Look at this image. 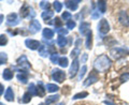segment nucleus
<instances>
[{
    "instance_id": "8fccbe9b",
    "label": "nucleus",
    "mask_w": 129,
    "mask_h": 105,
    "mask_svg": "<svg viewBox=\"0 0 129 105\" xmlns=\"http://www.w3.org/2000/svg\"><path fill=\"white\" fill-rule=\"evenodd\" d=\"M56 105H64V102H60V103H58V104H56Z\"/></svg>"
},
{
    "instance_id": "a878e982",
    "label": "nucleus",
    "mask_w": 129,
    "mask_h": 105,
    "mask_svg": "<svg viewBox=\"0 0 129 105\" xmlns=\"http://www.w3.org/2000/svg\"><path fill=\"white\" fill-rule=\"evenodd\" d=\"M38 51H39V55L41 56V57H47V52H48V51H47V49H46L45 45H40Z\"/></svg>"
},
{
    "instance_id": "f704fd0d",
    "label": "nucleus",
    "mask_w": 129,
    "mask_h": 105,
    "mask_svg": "<svg viewBox=\"0 0 129 105\" xmlns=\"http://www.w3.org/2000/svg\"><path fill=\"white\" fill-rule=\"evenodd\" d=\"M54 25L56 26V29H59V28H61V26H62V21L60 19L59 17H56L55 19H54Z\"/></svg>"
},
{
    "instance_id": "4468645a",
    "label": "nucleus",
    "mask_w": 129,
    "mask_h": 105,
    "mask_svg": "<svg viewBox=\"0 0 129 105\" xmlns=\"http://www.w3.org/2000/svg\"><path fill=\"white\" fill-rule=\"evenodd\" d=\"M79 2H81L80 0H78V1H71V0H67V1H64V6H66L67 8H69L71 11H75V10H78V3Z\"/></svg>"
},
{
    "instance_id": "0eeeda50",
    "label": "nucleus",
    "mask_w": 129,
    "mask_h": 105,
    "mask_svg": "<svg viewBox=\"0 0 129 105\" xmlns=\"http://www.w3.org/2000/svg\"><path fill=\"white\" fill-rule=\"evenodd\" d=\"M17 66L21 67L23 70H25V71L30 69V63H29V61H28V59H27V57L25 55L21 56V57L17 59Z\"/></svg>"
},
{
    "instance_id": "37998d69",
    "label": "nucleus",
    "mask_w": 129,
    "mask_h": 105,
    "mask_svg": "<svg viewBox=\"0 0 129 105\" xmlns=\"http://www.w3.org/2000/svg\"><path fill=\"white\" fill-rule=\"evenodd\" d=\"M91 17L94 18V19H96V18H99V12H97V11H94L91 13Z\"/></svg>"
},
{
    "instance_id": "1a4fd4ad",
    "label": "nucleus",
    "mask_w": 129,
    "mask_h": 105,
    "mask_svg": "<svg viewBox=\"0 0 129 105\" xmlns=\"http://www.w3.org/2000/svg\"><path fill=\"white\" fill-rule=\"evenodd\" d=\"M25 45L29 48V49L31 50H35V49H39L40 47V42L37 41V40H32V39H26L25 41Z\"/></svg>"
},
{
    "instance_id": "a18cd8bd",
    "label": "nucleus",
    "mask_w": 129,
    "mask_h": 105,
    "mask_svg": "<svg viewBox=\"0 0 129 105\" xmlns=\"http://www.w3.org/2000/svg\"><path fill=\"white\" fill-rule=\"evenodd\" d=\"M81 43H82V40H81V39L76 40V41H75V46H76V48H79V45H80Z\"/></svg>"
},
{
    "instance_id": "58836bf2",
    "label": "nucleus",
    "mask_w": 129,
    "mask_h": 105,
    "mask_svg": "<svg viewBox=\"0 0 129 105\" xmlns=\"http://www.w3.org/2000/svg\"><path fill=\"white\" fill-rule=\"evenodd\" d=\"M86 71H87V67L86 66H83V68H82V70H81V72H80V74H79V79L81 80L83 77H84V75H85V73H86Z\"/></svg>"
},
{
    "instance_id": "4c0bfd02",
    "label": "nucleus",
    "mask_w": 129,
    "mask_h": 105,
    "mask_svg": "<svg viewBox=\"0 0 129 105\" xmlns=\"http://www.w3.org/2000/svg\"><path fill=\"white\" fill-rule=\"evenodd\" d=\"M61 18L63 19V21L69 22L70 18H71V13H69V12H63L62 15H61Z\"/></svg>"
},
{
    "instance_id": "a19ab883",
    "label": "nucleus",
    "mask_w": 129,
    "mask_h": 105,
    "mask_svg": "<svg viewBox=\"0 0 129 105\" xmlns=\"http://www.w3.org/2000/svg\"><path fill=\"white\" fill-rule=\"evenodd\" d=\"M119 80L122 83H125V82H127V80H129V73H124L120 75V77H119Z\"/></svg>"
},
{
    "instance_id": "aec40b11",
    "label": "nucleus",
    "mask_w": 129,
    "mask_h": 105,
    "mask_svg": "<svg viewBox=\"0 0 129 105\" xmlns=\"http://www.w3.org/2000/svg\"><path fill=\"white\" fill-rule=\"evenodd\" d=\"M97 6H98V10L100 13H106V11H107V2L106 1H98L97 2Z\"/></svg>"
},
{
    "instance_id": "2eb2a0df",
    "label": "nucleus",
    "mask_w": 129,
    "mask_h": 105,
    "mask_svg": "<svg viewBox=\"0 0 129 105\" xmlns=\"http://www.w3.org/2000/svg\"><path fill=\"white\" fill-rule=\"evenodd\" d=\"M5 99L7 101H9V102H13V101H14V93H13V90H12L11 87H9L6 90V92H5Z\"/></svg>"
},
{
    "instance_id": "20e7f679",
    "label": "nucleus",
    "mask_w": 129,
    "mask_h": 105,
    "mask_svg": "<svg viewBox=\"0 0 129 105\" xmlns=\"http://www.w3.org/2000/svg\"><path fill=\"white\" fill-rule=\"evenodd\" d=\"M52 77H53L55 82L60 84V83H63V80L66 79V73L60 70V69H54L52 71Z\"/></svg>"
},
{
    "instance_id": "dca6fc26",
    "label": "nucleus",
    "mask_w": 129,
    "mask_h": 105,
    "mask_svg": "<svg viewBox=\"0 0 129 105\" xmlns=\"http://www.w3.org/2000/svg\"><path fill=\"white\" fill-rule=\"evenodd\" d=\"M42 34H43V38L44 40H51L52 38L54 37V31L50 29V28H45V29H43V32H42Z\"/></svg>"
},
{
    "instance_id": "b1692460",
    "label": "nucleus",
    "mask_w": 129,
    "mask_h": 105,
    "mask_svg": "<svg viewBox=\"0 0 129 105\" xmlns=\"http://www.w3.org/2000/svg\"><path fill=\"white\" fill-rule=\"evenodd\" d=\"M31 94H30V92H25L24 93V95H23V98H22V100H21V102L22 103H25V104H27V103H29L30 102V100H31Z\"/></svg>"
},
{
    "instance_id": "c9c22d12",
    "label": "nucleus",
    "mask_w": 129,
    "mask_h": 105,
    "mask_svg": "<svg viewBox=\"0 0 129 105\" xmlns=\"http://www.w3.org/2000/svg\"><path fill=\"white\" fill-rule=\"evenodd\" d=\"M54 8H55L56 12H60L61 9H62V3L59 2V1H55L54 2Z\"/></svg>"
},
{
    "instance_id": "72a5a7b5",
    "label": "nucleus",
    "mask_w": 129,
    "mask_h": 105,
    "mask_svg": "<svg viewBox=\"0 0 129 105\" xmlns=\"http://www.w3.org/2000/svg\"><path fill=\"white\" fill-rule=\"evenodd\" d=\"M50 59H51V61L53 62V63H58V61H59V56H58L57 52H55V54H52L51 55Z\"/></svg>"
},
{
    "instance_id": "09e8293b",
    "label": "nucleus",
    "mask_w": 129,
    "mask_h": 105,
    "mask_svg": "<svg viewBox=\"0 0 129 105\" xmlns=\"http://www.w3.org/2000/svg\"><path fill=\"white\" fill-rule=\"evenodd\" d=\"M103 103H104V104H107V105H115L114 103H112V102H109V101H104Z\"/></svg>"
},
{
    "instance_id": "c85d7f7f",
    "label": "nucleus",
    "mask_w": 129,
    "mask_h": 105,
    "mask_svg": "<svg viewBox=\"0 0 129 105\" xmlns=\"http://www.w3.org/2000/svg\"><path fill=\"white\" fill-rule=\"evenodd\" d=\"M88 95V92L86 91H83V92H80V93H76L75 95H73V100H79V99H83V98H86Z\"/></svg>"
},
{
    "instance_id": "2f4dec72",
    "label": "nucleus",
    "mask_w": 129,
    "mask_h": 105,
    "mask_svg": "<svg viewBox=\"0 0 129 105\" xmlns=\"http://www.w3.org/2000/svg\"><path fill=\"white\" fill-rule=\"evenodd\" d=\"M8 61V55L6 52H0V66Z\"/></svg>"
},
{
    "instance_id": "f257e3e1",
    "label": "nucleus",
    "mask_w": 129,
    "mask_h": 105,
    "mask_svg": "<svg viewBox=\"0 0 129 105\" xmlns=\"http://www.w3.org/2000/svg\"><path fill=\"white\" fill-rule=\"evenodd\" d=\"M111 66H112V61L107 55L99 56L94 62L95 70H97L98 72H107L111 68Z\"/></svg>"
},
{
    "instance_id": "cd10ccee",
    "label": "nucleus",
    "mask_w": 129,
    "mask_h": 105,
    "mask_svg": "<svg viewBox=\"0 0 129 105\" xmlns=\"http://www.w3.org/2000/svg\"><path fill=\"white\" fill-rule=\"evenodd\" d=\"M68 63H69V61H68V58L67 57H60L59 58V61H58V64L61 68H67L68 67Z\"/></svg>"
},
{
    "instance_id": "39448f33",
    "label": "nucleus",
    "mask_w": 129,
    "mask_h": 105,
    "mask_svg": "<svg viewBox=\"0 0 129 105\" xmlns=\"http://www.w3.org/2000/svg\"><path fill=\"white\" fill-rule=\"evenodd\" d=\"M110 31V25L107 19H101L98 24V32L100 34H107Z\"/></svg>"
},
{
    "instance_id": "4be33fe9",
    "label": "nucleus",
    "mask_w": 129,
    "mask_h": 105,
    "mask_svg": "<svg viewBox=\"0 0 129 105\" xmlns=\"http://www.w3.org/2000/svg\"><path fill=\"white\" fill-rule=\"evenodd\" d=\"M53 15H54V13L52 11H44L41 16H42V18L44 19V21L47 23V21H50V19L53 17Z\"/></svg>"
},
{
    "instance_id": "ddd939ff",
    "label": "nucleus",
    "mask_w": 129,
    "mask_h": 105,
    "mask_svg": "<svg viewBox=\"0 0 129 105\" xmlns=\"http://www.w3.org/2000/svg\"><path fill=\"white\" fill-rule=\"evenodd\" d=\"M90 31H91V30H90V24H89V23L83 22V23L80 25V32H81V33H82L83 35H87Z\"/></svg>"
},
{
    "instance_id": "c756f323",
    "label": "nucleus",
    "mask_w": 129,
    "mask_h": 105,
    "mask_svg": "<svg viewBox=\"0 0 129 105\" xmlns=\"http://www.w3.org/2000/svg\"><path fill=\"white\" fill-rule=\"evenodd\" d=\"M28 92H30L31 95H37V86L35 84H30L29 88H28Z\"/></svg>"
},
{
    "instance_id": "f3484780",
    "label": "nucleus",
    "mask_w": 129,
    "mask_h": 105,
    "mask_svg": "<svg viewBox=\"0 0 129 105\" xmlns=\"http://www.w3.org/2000/svg\"><path fill=\"white\" fill-rule=\"evenodd\" d=\"M60 96L58 94H55V95H50V96H47V98L45 99V104L46 105H52L53 103H56L57 101L59 100Z\"/></svg>"
},
{
    "instance_id": "bb28decb",
    "label": "nucleus",
    "mask_w": 129,
    "mask_h": 105,
    "mask_svg": "<svg viewBox=\"0 0 129 105\" xmlns=\"http://www.w3.org/2000/svg\"><path fill=\"white\" fill-rule=\"evenodd\" d=\"M92 45V33L91 31L87 34V39H86V48L87 49H90Z\"/></svg>"
},
{
    "instance_id": "7c9ffc66",
    "label": "nucleus",
    "mask_w": 129,
    "mask_h": 105,
    "mask_svg": "<svg viewBox=\"0 0 129 105\" xmlns=\"http://www.w3.org/2000/svg\"><path fill=\"white\" fill-rule=\"evenodd\" d=\"M80 54H81V50H80V48H76V47H75L74 49L71 51V58L74 60V59H76V58H78V56H79Z\"/></svg>"
},
{
    "instance_id": "7ed1b4c3",
    "label": "nucleus",
    "mask_w": 129,
    "mask_h": 105,
    "mask_svg": "<svg viewBox=\"0 0 129 105\" xmlns=\"http://www.w3.org/2000/svg\"><path fill=\"white\" fill-rule=\"evenodd\" d=\"M21 16L24 18H34L36 16V13L30 6H28L27 3H24V6L21 9Z\"/></svg>"
},
{
    "instance_id": "9d476101",
    "label": "nucleus",
    "mask_w": 129,
    "mask_h": 105,
    "mask_svg": "<svg viewBox=\"0 0 129 105\" xmlns=\"http://www.w3.org/2000/svg\"><path fill=\"white\" fill-rule=\"evenodd\" d=\"M118 19L120 24L125 27H128L129 26V16L127 14L126 11H120L118 13Z\"/></svg>"
},
{
    "instance_id": "423d86ee",
    "label": "nucleus",
    "mask_w": 129,
    "mask_h": 105,
    "mask_svg": "<svg viewBox=\"0 0 129 105\" xmlns=\"http://www.w3.org/2000/svg\"><path fill=\"white\" fill-rule=\"evenodd\" d=\"M19 24V19H18V16L16 13H11L7 16V25L10 26V27H14L16 25Z\"/></svg>"
},
{
    "instance_id": "49530a36",
    "label": "nucleus",
    "mask_w": 129,
    "mask_h": 105,
    "mask_svg": "<svg viewBox=\"0 0 129 105\" xmlns=\"http://www.w3.org/2000/svg\"><path fill=\"white\" fill-rule=\"evenodd\" d=\"M3 91H5V88H3L2 84H0V95H1L3 93Z\"/></svg>"
},
{
    "instance_id": "e433bc0d",
    "label": "nucleus",
    "mask_w": 129,
    "mask_h": 105,
    "mask_svg": "<svg viewBox=\"0 0 129 105\" xmlns=\"http://www.w3.org/2000/svg\"><path fill=\"white\" fill-rule=\"evenodd\" d=\"M56 32H57L59 35H62V37H64V35H67V34H68V29L59 28V29H56Z\"/></svg>"
},
{
    "instance_id": "ea45409f",
    "label": "nucleus",
    "mask_w": 129,
    "mask_h": 105,
    "mask_svg": "<svg viewBox=\"0 0 129 105\" xmlns=\"http://www.w3.org/2000/svg\"><path fill=\"white\" fill-rule=\"evenodd\" d=\"M66 25H67L68 30H71V29H73V28L75 27V25H76V24H75V22H74V21H71V19H70L69 22H67V24H66Z\"/></svg>"
},
{
    "instance_id": "c03bdc74",
    "label": "nucleus",
    "mask_w": 129,
    "mask_h": 105,
    "mask_svg": "<svg viewBox=\"0 0 129 105\" xmlns=\"http://www.w3.org/2000/svg\"><path fill=\"white\" fill-rule=\"evenodd\" d=\"M87 54H83V58H82V63H85L86 60H87Z\"/></svg>"
},
{
    "instance_id": "9b49d317",
    "label": "nucleus",
    "mask_w": 129,
    "mask_h": 105,
    "mask_svg": "<svg viewBox=\"0 0 129 105\" xmlns=\"http://www.w3.org/2000/svg\"><path fill=\"white\" fill-rule=\"evenodd\" d=\"M40 30H41V24H40L38 21H36V19L31 21L29 24V31L31 33L35 34V33H37V32H39Z\"/></svg>"
},
{
    "instance_id": "5701e85b",
    "label": "nucleus",
    "mask_w": 129,
    "mask_h": 105,
    "mask_svg": "<svg viewBox=\"0 0 129 105\" xmlns=\"http://www.w3.org/2000/svg\"><path fill=\"white\" fill-rule=\"evenodd\" d=\"M37 95H39L40 98H43V96L45 95V89L42 87L41 83L38 84V86H37Z\"/></svg>"
},
{
    "instance_id": "f03ea898",
    "label": "nucleus",
    "mask_w": 129,
    "mask_h": 105,
    "mask_svg": "<svg viewBox=\"0 0 129 105\" xmlns=\"http://www.w3.org/2000/svg\"><path fill=\"white\" fill-rule=\"evenodd\" d=\"M110 55L112 58L117 60L129 55V49H127V48H120V47H113L110 49Z\"/></svg>"
},
{
    "instance_id": "393cba45",
    "label": "nucleus",
    "mask_w": 129,
    "mask_h": 105,
    "mask_svg": "<svg viewBox=\"0 0 129 105\" xmlns=\"http://www.w3.org/2000/svg\"><path fill=\"white\" fill-rule=\"evenodd\" d=\"M46 89L48 92H56L59 90V87L57 86V85L55 84H47L46 85Z\"/></svg>"
},
{
    "instance_id": "412c9836",
    "label": "nucleus",
    "mask_w": 129,
    "mask_h": 105,
    "mask_svg": "<svg viewBox=\"0 0 129 105\" xmlns=\"http://www.w3.org/2000/svg\"><path fill=\"white\" fill-rule=\"evenodd\" d=\"M56 43H57V45L59 47H63L67 45V38L62 37V35H59V37L57 38V41H56Z\"/></svg>"
},
{
    "instance_id": "6ab92c4d",
    "label": "nucleus",
    "mask_w": 129,
    "mask_h": 105,
    "mask_svg": "<svg viewBox=\"0 0 129 105\" xmlns=\"http://www.w3.org/2000/svg\"><path fill=\"white\" fill-rule=\"evenodd\" d=\"M16 78H17L22 84H27L28 74H27V73H19V74L16 75Z\"/></svg>"
},
{
    "instance_id": "79ce46f5",
    "label": "nucleus",
    "mask_w": 129,
    "mask_h": 105,
    "mask_svg": "<svg viewBox=\"0 0 129 105\" xmlns=\"http://www.w3.org/2000/svg\"><path fill=\"white\" fill-rule=\"evenodd\" d=\"M40 7L42 8V9H48V8H50V2L48 1H41L40 2Z\"/></svg>"
},
{
    "instance_id": "de8ad7c7",
    "label": "nucleus",
    "mask_w": 129,
    "mask_h": 105,
    "mask_svg": "<svg viewBox=\"0 0 129 105\" xmlns=\"http://www.w3.org/2000/svg\"><path fill=\"white\" fill-rule=\"evenodd\" d=\"M3 19H5V16H3L2 14H0V25H1V24H2Z\"/></svg>"
},
{
    "instance_id": "6e6552de",
    "label": "nucleus",
    "mask_w": 129,
    "mask_h": 105,
    "mask_svg": "<svg viewBox=\"0 0 129 105\" xmlns=\"http://www.w3.org/2000/svg\"><path fill=\"white\" fill-rule=\"evenodd\" d=\"M79 68H80V61H79V59L76 58L73 60V62H72L71 64V67H70V71H69V76L71 78H73L74 76L78 74V72H79Z\"/></svg>"
},
{
    "instance_id": "3c124183",
    "label": "nucleus",
    "mask_w": 129,
    "mask_h": 105,
    "mask_svg": "<svg viewBox=\"0 0 129 105\" xmlns=\"http://www.w3.org/2000/svg\"><path fill=\"white\" fill-rule=\"evenodd\" d=\"M39 105H45V104H44V103H41V104H39Z\"/></svg>"
},
{
    "instance_id": "f8f14e48",
    "label": "nucleus",
    "mask_w": 129,
    "mask_h": 105,
    "mask_svg": "<svg viewBox=\"0 0 129 105\" xmlns=\"http://www.w3.org/2000/svg\"><path fill=\"white\" fill-rule=\"evenodd\" d=\"M97 80H98V76H97V74H96L95 71H92L91 73L89 74V76H88V77L86 78V80L84 82V86H85V87L90 86V85L95 84Z\"/></svg>"
},
{
    "instance_id": "a211bd4d",
    "label": "nucleus",
    "mask_w": 129,
    "mask_h": 105,
    "mask_svg": "<svg viewBox=\"0 0 129 105\" xmlns=\"http://www.w3.org/2000/svg\"><path fill=\"white\" fill-rule=\"evenodd\" d=\"M2 77L5 78V80H10L13 78V72H12L10 69H5L2 73Z\"/></svg>"
},
{
    "instance_id": "603ef678",
    "label": "nucleus",
    "mask_w": 129,
    "mask_h": 105,
    "mask_svg": "<svg viewBox=\"0 0 129 105\" xmlns=\"http://www.w3.org/2000/svg\"><path fill=\"white\" fill-rule=\"evenodd\" d=\"M0 105H3V104H1V103H0Z\"/></svg>"
},
{
    "instance_id": "473e14b6",
    "label": "nucleus",
    "mask_w": 129,
    "mask_h": 105,
    "mask_svg": "<svg viewBox=\"0 0 129 105\" xmlns=\"http://www.w3.org/2000/svg\"><path fill=\"white\" fill-rule=\"evenodd\" d=\"M8 43V37L6 34H0V46H5Z\"/></svg>"
}]
</instances>
